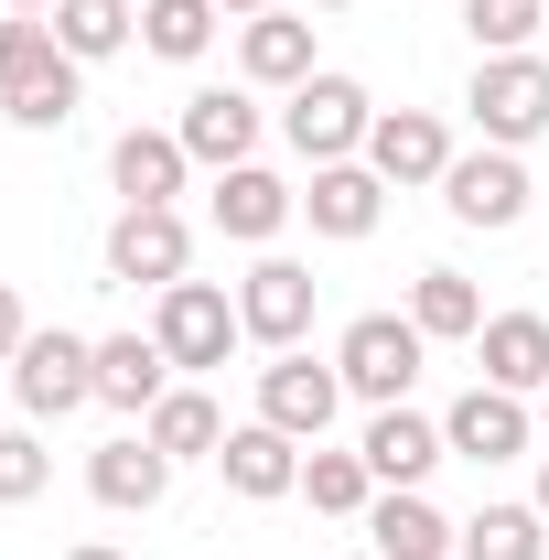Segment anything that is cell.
<instances>
[{
	"instance_id": "obj_18",
	"label": "cell",
	"mask_w": 549,
	"mask_h": 560,
	"mask_svg": "<svg viewBox=\"0 0 549 560\" xmlns=\"http://www.w3.org/2000/svg\"><path fill=\"white\" fill-rule=\"evenodd\" d=\"M291 206H302V195H291L280 173H259V162L215 173V226H226V237H248V248H259V237H280V226H291Z\"/></svg>"
},
{
	"instance_id": "obj_24",
	"label": "cell",
	"mask_w": 549,
	"mask_h": 560,
	"mask_svg": "<svg viewBox=\"0 0 549 560\" xmlns=\"http://www.w3.org/2000/svg\"><path fill=\"white\" fill-rule=\"evenodd\" d=\"M162 366H173V355L151 346V335H108V346H97V399H108V410H162Z\"/></svg>"
},
{
	"instance_id": "obj_19",
	"label": "cell",
	"mask_w": 549,
	"mask_h": 560,
	"mask_svg": "<svg viewBox=\"0 0 549 560\" xmlns=\"http://www.w3.org/2000/svg\"><path fill=\"white\" fill-rule=\"evenodd\" d=\"M86 486H97V506H162V486H173V453H162L151 431H130V442H97Z\"/></svg>"
},
{
	"instance_id": "obj_32",
	"label": "cell",
	"mask_w": 549,
	"mask_h": 560,
	"mask_svg": "<svg viewBox=\"0 0 549 560\" xmlns=\"http://www.w3.org/2000/svg\"><path fill=\"white\" fill-rule=\"evenodd\" d=\"M22 335H33V324H22V291H11V280H0V366H11V355H22Z\"/></svg>"
},
{
	"instance_id": "obj_33",
	"label": "cell",
	"mask_w": 549,
	"mask_h": 560,
	"mask_svg": "<svg viewBox=\"0 0 549 560\" xmlns=\"http://www.w3.org/2000/svg\"><path fill=\"white\" fill-rule=\"evenodd\" d=\"M66 560H130V550H108V539H75V550Z\"/></svg>"
},
{
	"instance_id": "obj_23",
	"label": "cell",
	"mask_w": 549,
	"mask_h": 560,
	"mask_svg": "<svg viewBox=\"0 0 549 560\" xmlns=\"http://www.w3.org/2000/svg\"><path fill=\"white\" fill-rule=\"evenodd\" d=\"M410 324L431 335V346H464V335H484V291L464 270H420L410 280Z\"/></svg>"
},
{
	"instance_id": "obj_36",
	"label": "cell",
	"mask_w": 549,
	"mask_h": 560,
	"mask_svg": "<svg viewBox=\"0 0 549 560\" xmlns=\"http://www.w3.org/2000/svg\"><path fill=\"white\" fill-rule=\"evenodd\" d=\"M11 11H55V0H11Z\"/></svg>"
},
{
	"instance_id": "obj_16",
	"label": "cell",
	"mask_w": 549,
	"mask_h": 560,
	"mask_svg": "<svg viewBox=\"0 0 549 560\" xmlns=\"http://www.w3.org/2000/svg\"><path fill=\"white\" fill-rule=\"evenodd\" d=\"M108 173H119V195H130V206H173V195H184V173H195V151H184L173 130H119Z\"/></svg>"
},
{
	"instance_id": "obj_30",
	"label": "cell",
	"mask_w": 549,
	"mask_h": 560,
	"mask_svg": "<svg viewBox=\"0 0 549 560\" xmlns=\"http://www.w3.org/2000/svg\"><path fill=\"white\" fill-rule=\"evenodd\" d=\"M44 475H55V453H44L33 431H0V506H33Z\"/></svg>"
},
{
	"instance_id": "obj_26",
	"label": "cell",
	"mask_w": 549,
	"mask_h": 560,
	"mask_svg": "<svg viewBox=\"0 0 549 560\" xmlns=\"http://www.w3.org/2000/svg\"><path fill=\"white\" fill-rule=\"evenodd\" d=\"M302 495H313V517H366L377 506V475H366V453H302Z\"/></svg>"
},
{
	"instance_id": "obj_13",
	"label": "cell",
	"mask_w": 549,
	"mask_h": 560,
	"mask_svg": "<svg viewBox=\"0 0 549 560\" xmlns=\"http://www.w3.org/2000/svg\"><path fill=\"white\" fill-rule=\"evenodd\" d=\"M173 140H184L206 173H237L248 140H259V108H248L237 86H206V97H184V130H173Z\"/></svg>"
},
{
	"instance_id": "obj_27",
	"label": "cell",
	"mask_w": 549,
	"mask_h": 560,
	"mask_svg": "<svg viewBox=\"0 0 549 560\" xmlns=\"http://www.w3.org/2000/svg\"><path fill=\"white\" fill-rule=\"evenodd\" d=\"M539 528H549L539 506H484L475 528H453V550H464V560H539L549 550Z\"/></svg>"
},
{
	"instance_id": "obj_21",
	"label": "cell",
	"mask_w": 549,
	"mask_h": 560,
	"mask_svg": "<svg viewBox=\"0 0 549 560\" xmlns=\"http://www.w3.org/2000/svg\"><path fill=\"white\" fill-rule=\"evenodd\" d=\"M366 539H377V560H442L453 550V528H442V506L420 486H388L377 506H366Z\"/></svg>"
},
{
	"instance_id": "obj_6",
	"label": "cell",
	"mask_w": 549,
	"mask_h": 560,
	"mask_svg": "<svg viewBox=\"0 0 549 560\" xmlns=\"http://www.w3.org/2000/svg\"><path fill=\"white\" fill-rule=\"evenodd\" d=\"M475 130L495 140V151H517V140L549 130V66H539V55H484V75H475Z\"/></svg>"
},
{
	"instance_id": "obj_31",
	"label": "cell",
	"mask_w": 549,
	"mask_h": 560,
	"mask_svg": "<svg viewBox=\"0 0 549 560\" xmlns=\"http://www.w3.org/2000/svg\"><path fill=\"white\" fill-rule=\"evenodd\" d=\"M528 33H539V0H475V44H495V55H528Z\"/></svg>"
},
{
	"instance_id": "obj_34",
	"label": "cell",
	"mask_w": 549,
	"mask_h": 560,
	"mask_svg": "<svg viewBox=\"0 0 549 560\" xmlns=\"http://www.w3.org/2000/svg\"><path fill=\"white\" fill-rule=\"evenodd\" d=\"M215 11H270V0H215Z\"/></svg>"
},
{
	"instance_id": "obj_4",
	"label": "cell",
	"mask_w": 549,
	"mask_h": 560,
	"mask_svg": "<svg viewBox=\"0 0 549 560\" xmlns=\"http://www.w3.org/2000/svg\"><path fill=\"white\" fill-rule=\"evenodd\" d=\"M237 335H248V324H237V302H226L215 280H173L162 313H151V346L173 355V366H226Z\"/></svg>"
},
{
	"instance_id": "obj_17",
	"label": "cell",
	"mask_w": 549,
	"mask_h": 560,
	"mask_svg": "<svg viewBox=\"0 0 549 560\" xmlns=\"http://www.w3.org/2000/svg\"><path fill=\"white\" fill-rule=\"evenodd\" d=\"M226 486L237 495H302V442L291 431H270V420H248V431H226Z\"/></svg>"
},
{
	"instance_id": "obj_15",
	"label": "cell",
	"mask_w": 549,
	"mask_h": 560,
	"mask_svg": "<svg viewBox=\"0 0 549 560\" xmlns=\"http://www.w3.org/2000/svg\"><path fill=\"white\" fill-rule=\"evenodd\" d=\"M475 355H484V388H549V324L539 313H484V335H475Z\"/></svg>"
},
{
	"instance_id": "obj_14",
	"label": "cell",
	"mask_w": 549,
	"mask_h": 560,
	"mask_svg": "<svg viewBox=\"0 0 549 560\" xmlns=\"http://www.w3.org/2000/svg\"><path fill=\"white\" fill-rule=\"evenodd\" d=\"M355 453H366V475H377V486H420L453 442H442V420H420V410H377Z\"/></svg>"
},
{
	"instance_id": "obj_1",
	"label": "cell",
	"mask_w": 549,
	"mask_h": 560,
	"mask_svg": "<svg viewBox=\"0 0 549 560\" xmlns=\"http://www.w3.org/2000/svg\"><path fill=\"white\" fill-rule=\"evenodd\" d=\"M0 108H11L22 130H66L75 119V55L55 44V11L0 22Z\"/></svg>"
},
{
	"instance_id": "obj_9",
	"label": "cell",
	"mask_w": 549,
	"mask_h": 560,
	"mask_svg": "<svg viewBox=\"0 0 549 560\" xmlns=\"http://www.w3.org/2000/svg\"><path fill=\"white\" fill-rule=\"evenodd\" d=\"M184 259H195V237H184V215H173V206H130L119 226H108V280H151V291H173Z\"/></svg>"
},
{
	"instance_id": "obj_5",
	"label": "cell",
	"mask_w": 549,
	"mask_h": 560,
	"mask_svg": "<svg viewBox=\"0 0 549 560\" xmlns=\"http://www.w3.org/2000/svg\"><path fill=\"white\" fill-rule=\"evenodd\" d=\"M11 388H22V410H33V420L86 410V399H97V346H86V335H22Z\"/></svg>"
},
{
	"instance_id": "obj_22",
	"label": "cell",
	"mask_w": 549,
	"mask_h": 560,
	"mask_svg": "<svg viewBox=\"0 0 549 560\" xmlns=\"http://www.w3.org/2000/svg\"><path fill=\"white\" fill-rule=\"evenodd\" d=\"M237 66L259 75V86H302V75H324V66H313V22H291V11H248Z\"/></svg>"
},
{
	"instance_id": "obj_8",
	"label": "cell",
	"mask_w": 549,
	"mask_h": 560,
	"mask_svg": "<svg viewBox=\"0 0 549 560\" xmlns=\"http://www.w3.org/2000/svg\"><path fill=\"white\" fill-rule=\"evenodd\" d=\"M237 324H248L270 355H291L302 335H313V270H302V259H259V270L237 280Z\"/></svg>"
},
{
	"instance_id": "obj_20",
	"label": "cell",
	"mask_w": 549,
	"mask_h": 560,
	"mask_svg": "<svg viewBox=\"0 0 549 560\" xmlns=\"http://www.w3.org/2000/svg\"><path fill=\"white\" fill-rule=\"evenodd\" d=\"M377 206H388V184H377L366 162H313V195H302V215H313L324 237H366V226H377Z\"/></svg>"
},
{
	"instance_id": "obj_11",
	"label": "cell",
	"mask_w": 549,
	"mask_h": 560,
	"mask_svg": "<svg viewBox=\"0 0 549 560\" xmlns=\"http://www.w3.org/2000/svg\"><path fill=\"white\" fill-rule=\"evenodd\" d=\"M442 442H453L464 464H517V453H528V410H517V388H464V399L442 410Z\"/></svg>"
},
{
	"instance_id": "obj_3",
	"label": "cell",
	"mask_w": 549,
	"mask_h": 560,
	"mask_svg": "<svg viewBox=\"0 0 549 560\" xmlns=\"http://www.w3.org/2000/svg\"><path fill=\"white\" fill-rule=\"evenodd\" d=\"M280 130H291L302 162H344L355 140L377 130V108H366V86H355V75H302V86H291V108H280Z\"/></svg>"
},
{
	"instance_id": "obj_25",
	"label": "cell",
	"mask_w": 549,
	"mask_h": 560,
	"mask_svg": "<svg viewBox=\"0 0 549 560\" xmlns=\"http://www.w3.org/2000/svg\"><path fill=\"white\" fill-rule=\"evenodd\" d=\"M151 442H162L173 464H195V453H226V410H215L206 388H162V410H151Z\"/></svg>"
},
{
	"instance_id": "obj_28",
	"label": "cell",
	"mask_w": 549,
	"mask_h": 560,
	"mask_svg": "<svg viewBox=\"0 0 549 560\" xmlns=\"http://www.w3.org/2000/svg\"><path fill=\"white\" fill-rule=\"evenodd\" d=\"M140 44L173 55V66H195L215 44V0H140Z\"/></svg>"
},
{
	"instance_id": "obj_12",
	"label": "cell",
	"mask_w": 549,
	"mask_h": 560,
	"mask_svg": "<svg viewBox=\"0 0 549 560\" xmlns=\"http://www.w3.org/2000/svg\"><path fill=\"white\" fill-rule=\"evenodd\" d=\"M442 206L464 215V226H517V215H528V173H517V151H475V162H453V173H442Z\"/></svg>"
},
{
	"instance_id": "obj_29",
	"label": "cell",
	"mask_w": 549,
	"mask_h": 560,
	"mask_svg": "<svg viewBox=\"0 0 549 560\" xmlns=\"http://www.w3.org/2000/svg\"><path fill=\"white\" fill-rule=\"evenodd\" d=\"M55 44H66L75 66L119 55V44H130V0H55Z\"/></svg>"
},
{
	"instance_id": "obj_10",
	"label": "cell",
	"mask_w": 549,
	"mask_h": 560,
	"mask_svg": "<svg viewBox=\"0 0 549 560\" xmlns=\"http://www.w3.org/2000/svg\"><path fill=\"white\" fill-rule=\"evenodd\" d=\"M366 173H377V184H442V173H453V130H442L431 108H388V119L366 130Z\"/></svg>"
},
{
	"instance_id": "obj_2",
	"label": "cell",
	"mask_w": 549,
	"mask_h": 560,
	"mask_svg": "<svg viewBox=\"0 0 549 560\" xmlns=\"http://www.w3.org/2000/svg\"><path fill=\"white\" fill-rule=\"evenodd\" d=\"M420 346H431V335H420L410 313H355V324H344V346H335V377L355 388V399L399 410V399H410V377H420Z\"/></svg>"
},
{
	"instance_id": "obj_7",
	"label": "cell",
	"mask_w": 549,
	"mask_h": 560,
	"mask_svg": "<svg viewBox=\"0 0 549 560\" xmlns=\"http://www.w3.org/2000/svg\"><path fill=\"white\" fill-rule=\"evenodd\" d=\"M335 410H344V377H335V366H313L302 346L259 366V420H270V431H291V442H324V431H335Z\"/></svg>"
},
{
	"instance_id": "obj_35",
	"label": "cell",
	"mask_w": 549,
	"mask_h": 560,
	"mask_svg": "<svg viewBox=\"0 0 549 560\" xmlns=\"http://www.w3.org/2000/svg\"><path fill=\"white\" fill-rule=\"evenodd\" d=\"M539 517H549V464H539Z\"/></svg>"
}]
</instances>
